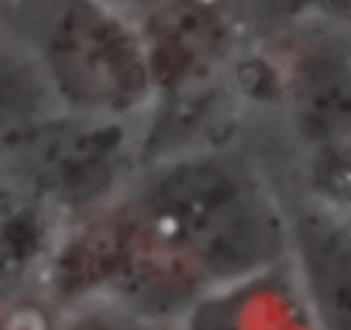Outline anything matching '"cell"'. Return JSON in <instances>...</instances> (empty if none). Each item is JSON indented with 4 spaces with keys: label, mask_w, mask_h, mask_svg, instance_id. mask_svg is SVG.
<instances>
[{
    "label": "cell",
    "mask_w": 351,
    "mask_h": 330,
    "mask_svg": "<svg viewBox=\"0 0 351 330\" xmlns=\"http://www.w3.org/2000/svg\"><path fill=\"white\" fill-rule=\"evenodd\" d=\"M286 258L276 176L241 127L145 158L117 196L66 220L45 292L59 309L107 303L180 323L204 296Z\"/></svg>",
    "instance_id": "6da1fadb"
},
{
    "label": "cell",
    "mask_w": 351,
    "mask_h": 330,
    "mask_svg": "<svg viewBox=\"0 0 351 330\" xmlns=\"http://www.w3.org/2000/svg\"><path fill=\"white\" fill-rule=\"evenodd\" d=\"M8 31L66 114L145 120L158 100L141 21L110 0H0Z\"/></svg>",
    "instance_id": "7a4b0ae2"
},
{
    "label": "cell",
    "mask_w": 351,
    "mask_h": 330,
    "mask_svg": "<svg viewBox=\"0 0 351 330\" xmlns=\"http://www.w3.org/2000/svg\"><path fill=\"white\" fill-rule=\"evenodd\" d=\"M279 186L289 265L327 330H351V155H293L245 124Z\"/></svg>",
    "instance_id": "3957f363"
},
{
    "label": "cell",
    "mask_w": 351,
    "mask_h": 330,
    "mask_svg": "<svg viewBox=\"0 0 351 330\" xmlns=\"http://www.w3.org/2000/svg\"><path fill=\"white\" fill-rule=\"evenodd\" d=\"M138 165V120H104L59 110L8 158H0V186L66 224L117 196Z\"/></svg>",
    "instance_id": "277c9868"
},
{
    "label": "cell",
    "mask_w": 351,
    "mask_h": 330,
    "mask_svg": "<svg viewBox=\"0 0 351 330\" xmlns=\"http://www.w3.org/2000/svg\"><path fill=\"white\" fill-rule=\"evenodd\" d=\"M180 330H327L289 258L204 296Z\"/></svg>",
    "instance_id": "5b68a950"
},
{
    "label": "cell",
    "mask_w": 351,
    "mask_h": 330,
    "mask_svg": "<svg viewBox=\"0 0 351 330\" xmlns=\"http://www.w3.org/2000/svg\"><path fill=\"white\" fill-rule=\"evenodd\" d=\"M52 114H59V107L45 79L0 14V158H8Z\"/></svg>",
    "instance_id": "8992f818"
},
{
    "label": "cell",
    "mask_w": 351,
    "mask_h": 330,
    "mask_svg": "<svg viewBox=\"0 0 351 330\" xmlns=\"http://www.w3.org/2000/svg\"><path fill=\"white\" fill-rule=\"evenodd\" d=\"M324 4L327 0H238L245 21L252 25V31L262 42H272V38L320 18Z\"/></svg>",
    "instance_id": "52a82bcc"
},
{
    "label": "cell",
    "mask_w": 351,
    "mask_h": 330,
    "mask_svg": "<svg viewBox=\"0 0 351 330\" xmlns=\"http://www.w3.org/2000/svg\"><path fill=\"white\" fill-rule=\"evenodd\" d=\"M52 330H180V327L107 303H83V306L59 309Z\"/></svg>",
    "instance_id": "ba28073f"
},
{
    "label": "cell",
    "mask_w": 351,
    "mask_h": 330,
    "mask_svg": "<svg viewBox=\"0 0 351 330\" xmlns=\"http://www.w3.org/2000/svg\"><path fill=\"white\" fill-rule=\"evenodd\" d=\"M59 306L45 292H0V330H52Z\"/></svg>",
    "instance_id": "9c48e42d"
},
{
    "label": "cell",
    "mask_w": 351,
    "mask_h": 330,
    "mask_svg": "<svg viewBox=\"0 0 351 330\" xmlns=\"http://www.w3.org/2000/svg\"><path fill=\"white\" fill-rule=\"evenodd\" d=\"M110 4H117L121 11H128L134 21H145V18H152L158 8H165L169 0H110Z\"/></svg>",
    "instance_id": "30bf717a"
},
{
    "label": "cell",
    "mask_w": 351,
    "mask_h": 330,
    "mask_svg": "<svg viewBox=\"0 0 351 330\" xmlns=\"http://www.w3.org/2000/svg\"><path fill=\"white\" fill-rule=\"evenodd\" d=\"M334 25H337V28L348 35V42H351V21H334Z\"/></svg>",
    "instance_id": "8fae6325"
}]
</instances>
